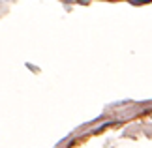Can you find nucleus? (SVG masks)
I'll return each instance as SVG.
<instances>
[{"instance_id":"obj_1","label":"nucleus","mask_w":152,"mask_h":148,"mask_svg":"<svg viewBox=\"0 0 152 148\" xmlns=\"http://www.w3.org/2000/svg\"><path fill=\"white\" fill-rule=\"evenodd\" d=\"M148 0H132V4L133 6H139V4H147Z\"/></svg>"}]
</instances>
